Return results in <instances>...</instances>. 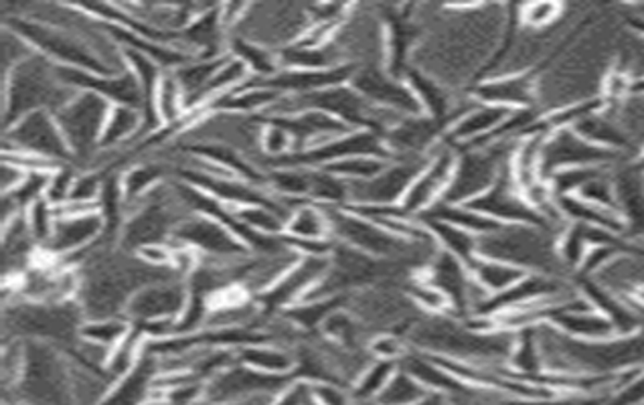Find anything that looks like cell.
<instances>
[{
  "mask_svg": "<svg viewBox=\"0 0 644 405\" xmlns=\"http://www.w3.org/2000/svg\"><path fill=\"white\" fill-rule=\"evenodd\" d=\"M75 94L61 82L58 65L35 53L4 77V131L33 112L55 114Z\"/></svg>",
  "mask_w": 644,
  "mask_h": 405,
  "instance_id": "6da1fadb",
  "label": "cell"
},
{
  "mask_svg": "<svg viewBox=\"0 0 644 405\" xmlns=\"http://www.w3.org/2000/svg\"><path fill=\"white\" fill-rule=\"evenodd\" d=\"M7 27L18 33L37 53L53 61L55 65L98 73V75H117L108 65H103L88 45L84 44L79 37L72 35L70 30L58 29L27 16L7 19Z\"/></svg>",
  "mask_w": 644,
  "mask_h": 405,
  "instance_id": "7a4b0ae2",
  "label": "cell"
},
{
  "mask_svg": "<svg viewBox=\"0 0 644 405\" xmlns=\"http://www.w3.org/2000/svg\"><path fill=\"white\" fill-rule=\"evenodd\" d=\"M112 103L96 91H77L53 116L77 160H96Z\"/></svg>",
  "mask_w": 644,
  "mask_h": 405,
  "instance_id": "3957f363",
  "label": "cell"
},
{
  "mask_svg": "<svg viewBox=\"0 0 644 405\" xmlns=\"http://www.w3.org/2000/svg\"><path fill=\"white\" fill-rule=\"evenodd\" d=\"M432 157V155H430ZM430 157L392 160L377 176L369 181H347L349 183V205L347 207H396L401 205L410 191L416 176L424 171Z\"/></svg>",
  "mask_w": 644,
  "mask_h": 405,
  "instance_id": "277c9868",
  "label": "cell"
},
{
  "mask_svg": "<svg viewBox=\"0 0 644 405\" xmlns=\"http://www.w3.org/2000/svg\"><path fill=\"white\" fill-rule=\"evenodd\" d=\"M4 148L21 150L55 164L74 162V155L51 112H33L21 118L9 131H4Z\"/></svg>",
  "mask_w": 644,
  "mask_h": 405,
  "instance_id": "5b68a950",
  "label": "cell"
},
{
  "mask_svg": "<svg viewBox=\"0 0 644 405\" xmlns=\"http://www.w3.org/2000/svg\"><path fill=\"white\" fill-rule=\"evenodd\" d=\"M169 244L190 247L199 256L218 260H235L251 254L225 225L201 213H190L189 218L183 219Z\"/></svg>",
  "mask_w": 644,
  "mask_h": 405,
  "instance_id": "8992f818",
  "label": "cell"
},
{
  "mask_svg": "<svg viewBox=\"0 0 644 405\" xmlns=\"http://www.w3.org/2000/svg\"><path fill=\"white\" fill-rule=\"evenodd\" d=\"M456 160L458 155L455 146L448 143L436 146L424 171L416 176L410 191L406 193L404 201L399 205L410 218L424 216L425 211H430L436 202L442 201V197L446 195V191L453 183Z\"/></svg>",
  "mask_w": 644,
  "mask_h": 405,
  "instance_id": "52a82bcc",
  "label": "cell"
},
{
  "mask_svg": "<svg viewBox=\"0 0 644 405\" xmlns=\"http://www.w3.org/2000/svg\"><path fill=\"white\" fill-rule=\"evenodd\" d=\"M189 303V286L183 278L161 280L138 290L126 306V319L138 324L175 320Z\"/></svg>",
  "mask_w": 644,
  "mask_h": 405,
  "instance_id": "ba28073f",
  "label": "cell"
},
{
  "mask_svg": "<svg viewBox=\"0 0 644 405\" xmlns=\"http://www.w3.org/2000/svg\"><path fill=\"white\" fill-rule=\"evenodd\" d=\"M467 207L483 213L486 218L495 219L503 225H537L549 230L542 216L525 201L523 193L515 187L509 167L503 171L495 187L486 191L479 199L467 202Z\"/></svg>",
  "mask_w": 644,
  "mask_h": 405,
  "instance_id": "9c48e42d",
  "label": "cell"
},
{
  "mask_svg": "<svg viewBox=\"0 0 644 405\" xmlns=\"http://www.w3.org/2000/svg\"><path fill=\"white\" fill-rule=\"evenodd\" d=\"M349 86L359 91L367 101L397 112L401 116H422V103L416 98L408 84L392 77L389 73H381L377 68L355 70Z\"/></svg>",
  "mask_w": 644,
  "mask_h": 405,
  "instance_id": "30bf717a",
  "label": "cell"
},
{
  "mask_svg": "<svg viewBox=\"0 0 644 405\" xmlns=\"http://www.w3.org/2000/svg\"><path fill=\"white\" fill-rule=\"evenodd\" d=\"M329 270L331 256H302L274 289L268 290L258 298V304L268 310L290 308L300 303L329 274Z\"/></svg>",
  "mask_w": 644,
  "mask_h": 405,
  "instance_id": "8fae6325",
  "label": "cell"
},
{
  "mask_svg": "<svg viewBox=\"0 0 644 405\" xmlns=\"http://www.w3.org/2000/svg\"><path fill=\"white\" fill-rule=\"evenodd\" d=\"M103 232H106V223H103L102 213L58 218L55 232L45 244L44 249L51 251L58 258H63L98 244L102 240Z\"/></svg>",
  "mask_w": 644,
  "mask_h": 405,
  "instance_id": "7c38bea8",
  "label": "cell"
},
{
  "mask_svg": "<svg viewBox=\"0 0 644 405\" xmlns=\"http://www.w3.org/2000/svg\"><path fill=\"white\" fill-rule=\"evenodd\" d=\"M472 96L479 103L498 106L507 110H529L535 101V82L528 73L491 77L474 87Z\"/></svg>",
  "mask_w": 644,
  "mask_h": 405,
  "instance_id": "4fadbf2b",
  "label": "cell"
},
{
  "mask_svg": "<svg viewBox=\"0 0 644 405\" xmlns=\"http://www.w3.org/2000/svg\"><path fill=\"white\" fill-rule=\"evenodd\" d=\"M515 110H507V108H498V106H488V103H474L465 116L456 122L450 131L444 134V143L450 146H469L479 145L483 143L484 138H488L493 132L497 131L498 126L511 116Z\"/></svg>",
  "mask_w": 644,
  "mask_h": 405,
  "instance_id": "5bb4252c",
  "label": "cell"
},
{
  "mask_svg": "<svg viewBox=\"0 0 644 405\" xmlns=\"http://www.w3.org/2000/svg\"><path fill=\"white\" fill-rule=\"evenodd\" d=\"M284 235L298 242H329L333 240L331 221L326 218V211L317 202H300L293 211V216L286 223Z\"/></svg>",
  "mask_w": 644,
  "mask_h": 405,
  "instance_id": "9a60e30c",
  "label": "cell"
},
{
  "mask_svg": "<svg viewBox=\"0 0 644 405\" xmlns=\"http://www.w3.org/2000/svg\"><path fill=\"white\" fill-rule=\"evenodd\" d=\"M237 363L265 376L290 377L296 369V357L293 353L270 343L237 348Z\"/></svg>",
  "mask_w": 644,
  "mask_h": 405,
  "instance_id": "2e32d148",
  "label": "cell"
},
{
  "mask_svg": "<svg viewBox=\"0 0 644 405\" xmlns=\"http://www.w3.org/2000/svg\"><path fill=\"white\" fill-rule=\"evenodd\" d=\"M430 233L434 235L436 244H438L442 251L455 256L456 260L462 261L467 268L472 266V261L479 258L476 254V246H479V237L472 233L465 232L460 228H456L453 223L439 221V219L418 218Z\"/></svg>",
  "mask_w": 644,
  "mask_h": 405,
  "instance_id": "e0dca14e",
  "label": "cell"
},
{
  "mask_svg": "<svg viewBox=\"0 0 644 405\" xmlns=\"http://www.w3.org/2000/svg\"><path fill=\"white\" fill-rule=\"evenodd\" d=\"M143 131H145V114L138 108L112 106V112H110L106 131H103L102 143H100V150L108 152L114 148H122L134 138H138Z\"/></svg>",
  "mask_w": 644,
  "mask_h": 405,
  "instance_id": "ac0fdd59",
  "label": "cell"
},
{
  "mask_svg": "<svg viewBox=\"0 0 644 405\" xmlns=\"http://www.w3.org/2000/svg\"><path fill=\"white\" fill-rule=\"evenodd\" d=\"M472 278L483 286L491 296L503 294L512 289L517 282H521L528 272L507 263V261L486 260V258H476L469 268Z\"/></svg>",
  "mask_w": 644,
  "mask_h": 405,
  "instance_id": "d6986e66",
  "label": "cell"
},
{
  "mask_svg": "<svg viewBox=\"0 0 644 405\" xmlns=\"http://www.w3.org/2000/svg\"><path fill=\"white\" fill-rule=\"evenodd\" d=\"M230 56L246 63V68L251 75H256V79H265L282 72L278 53L274 49H265L262 45L251 44L242 37H234L230 41Z\"/></svg>",
  "mask_w": 644,
  "mask_h": 405,
  "instance_id": "ffe728a7",
  "label": "cell"
},
{
  "mask_svg": "<svg viewBox=\"0 0 644 405\" xmlns=\"http://www.w3.org/2000/svg\"><path fill=\"white\" fill-rule=\"evenodd\" d=\"M154 110H157V116L161 120L162 126H173V124L187 116L185 91L178 84L173 70L162 72L159 89H157Z\"/></svg>",
  "mask_w": 644,
  "mask_h": 405,
  "instance_id": "44dd1931",
  "label": "cell"
},
{
  "mask_svg": "<svg viewBox=\"0 0 644 405\" xmlns=\"http://www.w3.org/2000/svg\"><path fill=\"white\" fill-rule=\"evenodd\" d=\"M432 391L410 376L406 369H397L389 383L383 388L380 397L373 402L375 405H418L424 402Z\"/></svg>",
  "mask_w": 644,
  "mask_h": 405,
  "instance_id": "7402d4cb",
  "label": "cell"
},
{
  "mask_svg": "<svg viewBox=\"0 0 644 405\" xmlns=\"http://www.w3.org/2000/svg\"><path fill=\"white\" fill-rule=\"evenodd\" d=\"M131 333H133L131 320L116 317V319L86 320L79 329L77 339L114 351Z\"/></svg>",
  "mask_w": 644,
  "mask_h": 405,
  "instance_id": "603a6c76",
  "label": "cell"
},
{
  "mask_svg": "<svg viewBox=\"0 0 644 405\" xmlns=\"http://www.w3.org/2000/svg\"><path fill=\"white\" fill-rule=\"evenodd\" d=\"M397 369H399L397 363L373 359V361L367 365V369L361 373V377L355 381V385H352V400L357 404H371V402H375Z\"/></svg>",
  "mask_w": 644,
  "mask_h": 405,
  "instance_id": "cb8c5ba5",
  "label": "cell"
},
{
  "mask_svg": "<svg viewBox=\"0 0 644 405\" xmlns=\"http://www.w3.org/2000/svg\"><path fill=\"white\" fill-rule=\"evenodd\" d=\"M392 160L380 159V157H355V159L338 160L324 169L345 181H369L377 176Z\"/></svg>",
  "mask_w": 644,
  "mask_h": 405,
  "instance_id": "d4e9b609",
  "label": "cell"
},
{
  "mask_svg": "<svg viewBox=\"0 0 644 405\" xmlns=\"http://www.w3.org/2000/svg\"><path fill=\"white\" fill-rule=\"evenodd\" d=\"M25 213H27V221H29L30 233H33L35 242L39 244V247H44L55 232V223H58L55 207L47 199H39V201L33 202Z\"/></svg>",
  "mask_w": 644,
  "mask_h": 405,
  "instance_id": "484cf974",
  "label": "cell"
},
{
  "mask_svg": "<svg viewBox=\"0 0 644 405\" xmlns=\"http://www.w3.org/2000/svg\"><path fill=\"white\" fill-rule=\"evenodd\" d=\"M564 15V7L556 2H533L519 7V19L525 29L547 30Z\"/></svg>",
  "mask_w": 644,
  "mask_h": 405,
  "instance_id": "4316f807",
  "label": "cell"
},
{
  "mask_svg": "<svg viewBox=\"0 0 644 405\" xmlns=\"http://www.w3.org/2000/svg\"><path fill=\"white\" fill-rule=\"evenodd\" d=\"M408 296H410L411 304L424 308L432 315H444L450 310V300L446 298V294L442 290L436 289L434 284H430L428 280H413L408 286Z\"/></svg>",
  "mask_w": 644,
  "mask_h": 405,
  "instance_id": "83f0119b",
  "label": "cell"
},
{
  "mask_svg": "<svg viewBox=\"0 0 644 405\" xmlns=\"http://www.w3.org/2000/svg\"><path fill=\"white\" fill-rule=\"evenodd\" d=\"M77 176H79V171L75 173L74 162L58 167V169L51 173L49 187H47V193H45V199L51 202L53 207H61V205L72 201V193H74Z\"/></svg>",
  "mask_w": 644,
  "mask_h": 405,
  "instance_id": "f1b7e54d",
  "label": "cell"
},
{
  "mask_svg": "<svg viewBox=\"0 0 644 405\" xmlns=\"http://www.w3.org/2000/svg\"><path fill=\"white\" fill-rule=\"evenodd\" d=\"M35 53L37 51L18 33L7 27L2 33V77H7L21 63L33 58Z\"/></svg>",
  "mask_w": 644,
  "mask_h": 405,
  "instance_id": "f546056e",
  "label": "cell"
},
{
  "mask_svg": "<svg viewBox=\"0 0 644 405\" xmlns=\"http://www.w3.org/2000/svg\"><path fill=\"white\" fill-rule=\"evenodd\" d=\"M367 353L380 361L401 363L408 357V345L394 333H380L369 339Z\"/></svg>",
  "mask_w": 644,
  "mask_h": 405,
  "instance_id": "4dcf8cb0",
  "label": "cell"
},
{
  "mask_svg": "<svg viewBox=\"0 0 644 405\" xmlns=\"http://www.w3.org/2000/svg\"><path fill=\"white\" fill-rule=\"evenodd\" d=\"M27 171H23L21 167H16L13 162H4L2 160V195L13 193L27 176Z\"/></svg>",
  "mask_w": 644,
  "mask_h": 405,
  "instance_id": "1f68e13d",
  "label": "cell"
},
{
  "mask_svg": "<svg viewBox=\"0 0 644 405\" xmlns=\"http://www.w3.org/2000/svg\"><path fill=\"white\" fill-rule=\"evenodd\" d=\"M630 300L634 303V306L641 310L644 315V286H641L639 290H634V294L630 296Z\"/></svg>",
  "mask_w": 644,
  "mask_h": 405,
  "instance_id": "d6a6232c",
  "label": "cell"
},
{
  "mask_svg": "<svg viewBox=\"0 0 644 405\" xmlns=\"http://www.w3.org/2000/svg\"><path fill=\"white\" fill-rule=\"evenodd\" d=\"M195 405H213V404H209V402H206V400H203V402H199V404H195Z\"/></svg>",
  "mask_w": 644,
  "mask_h": 405,
  "instance_id": "836d02e7",
  "label": "cell"
}]
</instances>
